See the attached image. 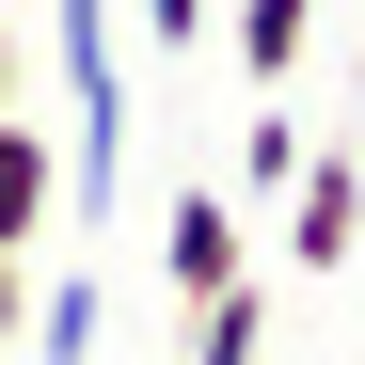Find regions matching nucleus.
Here are the masks:
<instances>
[{
  "label": "nucleus",
  "instance_id": "nucleus-2",
  "mask_svg": "<svg viewBox=\"0 0 365 365\" xmlns=\"http://www.w3.org/2000/svg\"><path fill=\"white\" fill-rule=\"evenodd\" d=\"M48 32H64V80H80V143H64V175H111V143H128V80H111V0H48Z\"/></svg>",
  "mask_w": 365,
  "mask_h": 365
},
{
  "label": "nucleus",
  "instance_id": "nucleus-6",
  "mask_svg": "<svg viewBox=\"0 0 365 365\" xmlns=\"http://www.w3.org/2000/svg\"><path fill=\"white\" fill-rule=\"evenodd\" d=\"M191 365H270V286H255V270L191 302Z\"/></svg>",
  "mask_w": 365,
  "mask_h": 365
},
{
  "label": "nucleus",
  "instance_id": "nucleus-5",
  "mask_svg": "<svg viewBox=\"0 0 365 365\" xmlns=\"http://www.w3.org/2000/svg\"><path fill=\"white\" fill-rule=\"evenodd\" d=\"M318 16H334V0H238V80L286 96L302 64H318Z\"/></svg>",
  "mask_w": 365,
  "mask_h": 365
},
{
  "label": "nucleus",
  "instance_id": "nucleus-11",
  "mask_svg": "<svg viewBox=\"0 0 365 365\" xmlns=\"http://www.w3.org/2000/svg\"><path fill=\"white\" fill-rule=\"evenodd\" d=\"M16 318H32V255H0V349H16Z\"/></svg>",
  "mask_w": 365,
  "mask_h": 365
},
{
  "label": "nucleus",
  "instance_id": "nucleus-7",
  "mask_svg": "<svg viewBox=\"0 0 365 365\" xmlns=\"http://www.w3.org/2000/svg\"><path fill=\"white\" fill-rule=\"evenodd\" d=\"M16 349H32V365H80V349H96V286H80V270H32V318H16Z\"/></svg>",
  "mask_w": 365,
  "mask_h": 365
},
{
  "label": "nucleus",
  "instance_id": "nucleus-9",
  "mask_svg": "<svg viewBox=\"0 0 365 365\" xmlns=\"http://www.w3.org/2000/svg\"><path fill=\"white\" fill-rule=\"evenodd\" d=\"M128 16H143V48H207V32H222L207 0H128Z\"/></svg>",
  "mask_w": 365,
  "mask_h": 365
},
{
  "label": "nucleus",
  "instance_id": "nucleus-4",
  "mask_svg": "<svg viewBox=\"0 0 365 365\" xmlns=\"http://www.w3.org/2000/svg\"><path fill=\"white\" fill-rule=\"evenodd\" d=\"M159 270H175V302L238 286V191H175V222H159Z\"/></svg>",
  "mask_w": 365,
  "mask_h": 365
},
{
  "label": "nucleus",
  "instance_id": "nucleus-1",
  "mask_svg": "<svg viewBox=\"0 0 365 365\" xmlns=\"http://www.w3.org/2000/svg\"><path fill=\"white\" fill-rule=\"evenodd\" d=\"M286 270H365V143H302V175H286Z\"/></svg>",
  "mask_w": 365,
  "mask_h": 365
},
{
  "label": "nucleus",
  "instance_id": "nucleus-8",
  "mask_svg": "<svg viewBox=\"0 0 365 365\" xmlns=\"http://www.w3.org/2000/svg\"><path fill=\"white\" fill-rule=\"evenodd\" d=\"M286 175H302V111H238V191L286 207Z\"/></svg>",
  "mask_w": 365,
  "mask_h": 365
},
{
  "label": "nucleus",
  "instance_id": "nucleus-10",
  "mask_svg": "<svg viewBox=\"0 0 365 365\" xmlns=\"http://www.w3.org/2000/svg\"><path fill=\"white\" fill-rule=\"evenodd\" d=\"M0 111H32V32L0 16Z\"/></svg>",
  "mask_w": 365,
  "mask_h": 365
},
{
  "label": "nucleus",
  "instance_id": "nucleus-3",
  "mask_svg": "<svg viewBox=\"0 0 365 365\" xmlns=\"http://www.w3.org/2000/svg\"><path fill=\"white\" fill-rule=\"evenodd\" d=\"M64 143L32 128V111H0V255H48V222H64Z\"/></svg>",
  "mask_w": 365,
  "mask_h": 365
}]
</instances>
